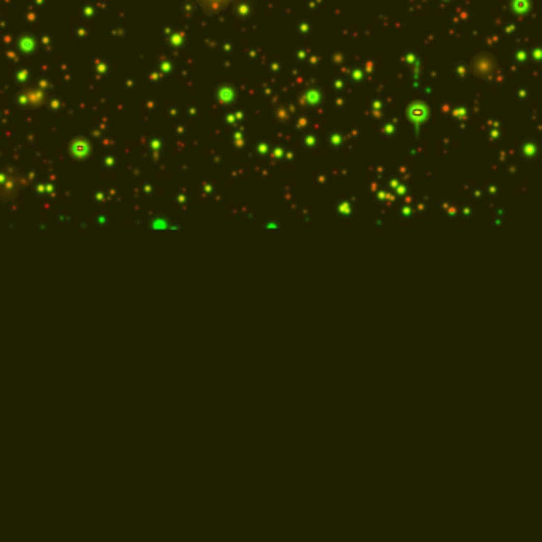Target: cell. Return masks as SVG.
Here are the masks:
<instances>
[{"mask_svg": "<svg viewBox=\"0 0 542 542\" xmlns=\"http://www.w3.org/2000/svg\"><path fill=\"white\" fill-rule=\"evenodd\" d=\"M205 10H224L232 0H197Z\"/></svg>", "mask_w": 542, "mask_h": 542, "instance_id": "1", "label": "cell"}]
</instances>
